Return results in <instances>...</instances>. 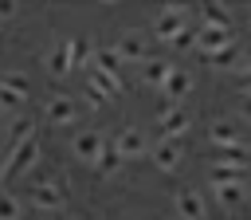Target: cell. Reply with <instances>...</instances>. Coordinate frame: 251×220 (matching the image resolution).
I'll return each instance as SVG.
<instances>
[{
	"label": "cell",
	"mask_w": 251,
	"mask_h": 220,
	"mask_svg": "<svg viewBox=\"0 0 251 220\" xmlns=\"http://www.w3.org/2000/svg\"><path fill=\"white\" fill-rule=\"evenodd\" d=\"M27 200L39 212H63L67 208V189H63L59 177H35L31 189H27Z\"/></svg>",
	"instance_id": "1"
},
{
	"label": "cell",
	"mask_w": 251,
	"mask_h": 220,
	"mask_svg": "<svg viewBox=\"0 0 251 220\" xmlns=\"http://www.w3.org/2000/svg\"><path fill=\"white\" fill-rule=\"evenodd\" d=\"M184 28H188V8H184V4H165V8H157V16H153V31H157V39L173 43Z\"/></svg>",
	"instance_id": "2"
},
{
	"label": "cell",
	"mask_w": 251,
	"mask_h": 220,
	"mask_svg": "<svg viewBox=\"0 0 251 220\" xmlns=\"http://www.w3.org/2000/svg\"><path fill=\"white\" fill-rule=\"evenodd\" d=\"M106 145H110V141H106L98 130H78V134H75V141H71V153H75L82 165H90V169H94V165H98V157L106 153Z\"/></svg>",
	"instance_id": "3"
},
{
	"label": "cell",
	"mask_w": 251,
	"mask_h": 220,
	"mask_svg": "<svg viewBox=\"0 0 251 220\" xmlns=\"http://www.w3.org/2000/svg\"><path fill=\"white\" fill-rule=\"evenodd\" d=\"M188 134V114L180 106H169L157 114V141H180Z\"/></svg>",
	"instance_id": "4"
},
{
	"label": "cell",
	"mask_w": 251,
	"mask_h": 220,
	"mask_svg": "<svg viewBox=\"0 0 251 220\" xmlns=\"http://www.w3.org/2000/svg\"><path fill=\"white\" fill-rule=\"evenodd\" d=\"M231 47V31L227 28H196V51L204 55V59H212V55H220V51H227Z\"/></svg>",
	"instance_id": "5"
},
{
	"label": "cell",
	"mask_w": 251,
	"mask_h": 220,
	"mask_svg": "<svg viewBox=\"0 0 251 220\" xmlns=\"http://www.w3.org/2000/svg\"><path fill=\"white\" fill-rule=\"evenodd\" d=\"M43 114H47V122L59 126V130L78 122V106H75V98H67V94H51L47 106H43Z\"/></svg>",
	"instance_id": "6"
},
{
	"label": "cell",
	"mask_w": 251,
	"mask_h": 220,
	"mask_svg": "<svg viewBox=\"0 0 251 220\" xmlns=\"http://www.w3.org/2000/svg\"><path fill=\"white\" fill-rule=\"evenodd\" d=\"M114 145H118V153H122L126 161H133V157H145V153H153V149H149V138H145V134H141L137 126H126V130H118Z\"/></svg>",
	"instance_id": "7"
},
{
	"label": "cell",
	"mask_w": 251,
	"mask_h": 220,
	"mask_svg": "<svg viewBox=\"0 0 251 220\" xmlns=\"http://www.w3.org/2000/svg\"><path fill=\"white\" fill-rule=\"evenodd\" d=\"M149 161H153L157 173H176L180 161H184V145L180 141H157L153 153H149Z\"/></svg>",
	"instance_id": "8"
},
{
	"label": "cell",
	"mask_w": 251,
	"mask_h": 220,
	"mask_svg": "<svg viewBox=\"0 0 251 220\" xmlns=\"http://www.w3.org/2000/svg\"><path fill=\"white\" fill-rule=\"evenodd\" d=\"M173 208H176V220H204L208 216V204H204V196L196 189H176Z\"/></svg>",
	"instance_id": "9"
},
{
	"label": "cell",
	"mask_w": 251,
	"mask_h": 220,
	"mask_svg": "<svg viewBox=\"0 0 251 220\" xmlns=\"http://www.w3.org/2000/svg\"><path fill=\"white\" fill-rule=\"evenodd\" d=\"M114 47H118V55H122L126 63H145V59L153 55V51H149V43H145V35H141V31H133V28H129V31H122Z\"/></svg>",
	"instance_id": "10"
},
{
	"label": "cell",
	"mask_w": 251,
	"mask_h": 220,
	"mask_svg": "<svg viewBox=\"0 0 251 220\" xmlns=\"http://www.w3.org/2000/svg\"><path fill=\"white\" fill-rule=\"evenodd\" d=\"M208 185H212V196H216L220 208H239V204L247 200L243 181H220V177H208Z\"/></svg>",
	"instance_id": "11"
},
{
	"label": "cell",
	"mask_w": 251,
	"mask_h": 220,
	"mask_svg": "<svg viewBox=\"0 0 251 220\" xmlns=\"http://www.w3.org/2000/svg\"><path fill=\"white\" fill-rule=\"evenodd\" d=\"M94 67L110 75L118 86H126V59L118 55V47H94Z\"/></svg>",
	"instance_id": "12"
},
{
	"label": "cell",
	"mask_w": 251,
	"mask_h": 220,
	"mask_svg": "<svg viewBox=\"0 0 251 220\" xmlns=\"http://www.w3.org/2000/svg\"><path fill=\"white\" fill-rule=\"evenodd\" d=\"M35 161H39V145H35V141H27V145H16V149H8L4 181H8V177H20V173H27V169H31Z\"/></svg>",
	"instance_id": "13"
},
{
	"label": "cell",
	"mask_w": 251,
	"mask_h": 220,
	"mask_svg": "<svg viewBox=\"0 0 251 220\" xmlns=\"http://www.w3.org/2000/svg\"><path fill=\"white\" fill-rule=\"evenodd\" d=\"M43 67H47V75H51V79H63V75H71V71H75L71 47H67V43H51V47L43 51Z\"/></svg>",
	"instance_id": "14"
},
{
	"label": "cell",
	"mask_w": 251,
	"mask_h": 220,
	"mask_svg": "<svg viewBox=\"0 0 251 220\" xmlns=\"http://www.w3.org/2000/svg\"><path fill=\"white\" fill-rule=\"evenodd\" d=\"M169 75H173V63H169L165 55H149V59L141 63V82H145V86H157V90H161V86L169 82Z\"/></svg>",
	"instance_id": "15"
},
{
	"label": "cell",
	"mask_w": 251,
	"mask_h": 220,
	"mask_svg": "<svg viewBox=\"0 0 251 220\" xmlns=\"http://www.w3.org/2000/svg\"><path fill=\"white\" fill-rule=\"evenodd\" d=\"M161 94L176 106L180 98H188V94H192V75H188V71H180V67H173V75H169V82L161 86Z\"/></svg>",
	"instance_id": "16"
},
{
	"label": "cell",
	"mask_w": 251,
	"mask_h": 220,
	"mask_svg": "<svg viewBox=\"0 0 251 220\" xmlns=\"http://www.w3.org/2000/svg\"><path fill=\"white\" fill-rule=\"evenodd\" d=\"M27 141H35V122H31L27 114H16V118L8 122V149L27 145Z\"/></svg>",
	"instance_id": "17"
},
{
	"label": "cell",
	"mask_w": 251,
	"mask_h": 220,
	"mask_svg": "<svg viewBox=\"0 0 251 220\" xmlns=\"http://www.w3.org/2000/svg\"><path fill=\"white\" fill-rule=\"evenodd\" d=\"M82 86H90V90H94V94H102L106 102H114V98H118V90H122V86H118L110 75H102L98 67H90V71H86V82H82Z\"/></svg>",
	"instance_id": "18"
},
{
	"label": "cell",
	"mask_w": 251,
	"mask_h": 220,
	"mask_svg": "<svg viewBox=\"0 0 251 220\" xmlns=\"http://www.w3.org/2000/svg\"><path fill=\"white\" fill-rule=\"evenodd\" d=\"M208 138H212V145H216V149H224V145H239V126H235V122H227V118H220V122H212Z\"/></svg>",
	"instance_id": "19"
},
{
	"label": "cell",
	"mask_w": 251,
	"mask_h": 220,
	"mask_svg": "<svg viewBox=\"0 0 251 220\" xmlns=\"http://www.w3.org/2000/svg\"><path fill=\"white\" fill-rule=\"evenodd\" d=\"M247 161H251V153L243 149V141H239V145L216 149V165H224V169H247Z\"/></svg>",
	"instance_id": "20"
},
{
	"label": "cell",
	"mask_w": 251,
	"mask_h": 220,
	"mask_svg": "<svg viewBox=\"0 0 251 220\" xmlns=\"http://www.w3.org/2000/svg\"><path fill=\"white\" fill-rule=\"evenodd\" d=\"M24 102H27V94H20V90H12V86L0 82V114L4 118H16L24 110Z\"/></svg>",
	"instance_id": "21"
},
{
	"label": "cell",
	"mask_w": 251,
	"mask_h": 220,
	"mask_svg": "<svg viewBox=\"0 0 251 220\" xmlns=\"http://www.w3.org/2000/svg\"><path fill=\"white\" fill-rule=\"evenodd\" d=\"M200 16H204V28H227L231 24L227 4H200Z\"/></svg>",
	"instance_id": "22"
},
{
	"label": "cell",
	"mask_w": 251,
	"mask_h": 220,
	"mask_svg": "<svg viewBox=\"0 0 251 220\" xmlns=\"http://www.w3.org/2000/svg\"><path fill=\"white\" fill-rule=\"evenodd\" d=\"M122 161H126V157H122V153H118V145L110 141V145H106V153L98 157V165H94V173H98V177H114Z\"/></svg>",
	"instance_id": "23"
},
{
	"label": "cell",
	"mask_w": 251,
	"mask_h": 220,
	"mask_svg": "<svg viewBox=\"0 0 251 220\" xmlns=\"http://www.w3.org/2000/svg\"><path fill=\"white\" fill-rule=\"evenodd\" d=\"M67 47H71V59H75V67H94V51H90V43L82 39V35H75V39H67Z\"/></svg>",
	"instance_id": "24"
},
{
	"label": "cell",
	"mask_w": 251,
	"mask_h": 220,
	"mask_svg": "<svg viewBox=\"0 0 251 220\" xmlns=\"http://www.w3.org/2000/svg\"><path fill=\"white\" fill-rule=\"evenodd\" d=\"M24 216V204H20V196H12V192H0V220H20Z\"/></svg>",
	"instance_id": "25"
},
{
	"label": "cell",
	"mask_w": 251,
	"mask_h": 220,
	"mask_svg": "<svg viewBox=\"0 0 251 220\" xmlns=\"http://www.w3.org/2000/svg\"><path fill=\"white\" fill-rule=\"evenodd\" d=\"M0 82H4V86H12V90H20V94H31V79H27L24 71H4V75H0Z\"/></svg>",
	"instance_id": "26"
},
{
	"label": "cell",
	"mask_w": 251,
	"mask_h": 220,
	"mask_svg": "<svg viewBox=\"0 0 251 220\" xmlns=\"http://www.w3.org/2000/svg\"><path fill=\"white\" fill-rule=\"evenodd\" d=\"M20 12V4H12V0H0V16H16Z\"/></svg>",
	"instance_id": "27"
},
{
	"label": "cell",
	"mask_w": 251,
	"mask_h": 220,
	"mask_svg": "<svg viewBox=\"0 0 251 220\" xmlns=\"http://www.w3.org/2000/svg\"><path fill=\"white\" fill-rule=\"evenodd\" d=\"M0 138L8 141V118H4V114H0Z\"/></svg>",
	"instance_id": "28"
},
{
	"label": "cell",
	"mask_w": 251,
	"mask_h": 220,
	"mask_svg": "<svg viewBox=\"0 0 251 220\" xmlns=\"http://www.w3.org/2000/svg\"><path fill=\"white\" fill-rule=\"evenodd\" d=\"M4 165H8V157H0V181H4Z\"/></svg>",
	"instance_id": "29"
},
{
	"label": "cell",
	"mask_w": 251,
	"mask_h": 220,
	"mask_svg": "<svg viewBox=\"0 0 251 220\" xmlns=\"http://www.w3.org/2000/svg\"><path fill=\"white\" fill-rule=\"evenodd\" d=\"M243 114H247V118H251V98H247V106H243Z\"/></svg>",
	"instance_id": "30"
}]
</instances>
